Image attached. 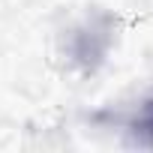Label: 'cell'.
Listing matches in <instances>:
<instances>
[{
  "label": "cell",
  "mask_w": 153,
  "mask_h": 153,
  "mask_svg": "<svg viewBox=\"0 0 153 153\" xmlns=\"http://www.w3.org/2000/svg\"><path fill=\"white\" fill-rule=\"evenodd\" d=\"M141 132L153 141V102L144 105V114H141Z\"/></svg>",
  "instance_id": "obj_1"
}]
</instances>
